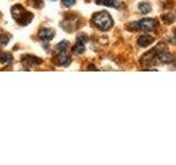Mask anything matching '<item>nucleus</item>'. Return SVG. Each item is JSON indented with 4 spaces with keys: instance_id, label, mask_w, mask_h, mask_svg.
<instances>
[{
    "instance_id": "4",
    "label": "nucleus",
    "mask_w": 176,
    "mask_h": 165,
    "mask_svg": "<svg viewBox=\"0 0 176 165\" xmlns=\"http://www.w3.org/2000/svg\"><path fill=\"white\" fill-rule=\"evenodd\" d=\"M71 55L67 52L64 51H61V53L57 55V63L58 65H63V66H68L71 64Z\"/></svg>"
},
{
    "instance_id": "9",
    "label": "nucleus",
    "mask_w": 176,
    "mask_h": 165,
    "mask_svg": "<svg viewBox=\"0 0 176 165\" xmlns=\"http://www.w3.org/2000/svg\"><path fill=\"white\" fill-rule=\"evenodd\" d=\"M139 10H140L143 14H146L152 10V7L150 6V3L148 2H141L139 3Z\"/></svg>"
},
{
    "instance_id": "1",
    "label": "nucleus",
    "mask_w": 176,
    "mask_h": 165,
    "mask_svg": "<svg viewBox=\"0 0 176 165\" xmlns=\"http://www.w3.org/2000/svg\"><path fill=\"white\" fill-rule=\"evenodd\" d=\"M93 22L98 29L104 31L109 30L110 28L113 25L112 18H111V16H110L108 12H106V11H101V12H98V13L94 14Z\"/></svg>"
},
{
    "instance_id": "6",
    "label": "nucleus",
    "mask_w": 176,
    "mask_h": 165,
    "mask_svg": "<svg viewBox=\"0 0 176 165\" xmlns=\"http://www.w3.org/2000/svg\"><path fill=\"white\" fill-rule=\"evenodd\" d=\"M153 41H154V38H152V36L142 35L138 38V45L141 47H146V46H148L151 43H153Z\"/></svg>"
},
{
    "instance_id": "14",
    "label": "nucleus",
    "mask_w": 176,
    "mask_h": 165,
    "mask_svg": "<svg viewBox=\"0 0 176 165\" xmlns=\"http://www.w3.org/2000/svg\"><path fill=\"white\" fill-rule=\"evenodd\" d=\"M68 45V42L67 41H63V42H61L60 44L57 45V49L60 50V51H64V50L66 49V46Z\"/></svg>"
},
{
    "instance_id": "5",
    "label": "nucleus",
    "mask_w": 176,
    "mask_h": 165,
    "mask_svg": "<svg viewBox=\"0 0 176 165\" xmlns=\"http://www.w3.org/2000/svg\"><path fill=\"white\" fill-rule=\"evenodd\" d=\"M38 38L44 42L51 41L54 38V31L51 30V29H42L38 33Z\"/></svg>"
},
{
    "instance_id": "3",
    "label": "nucleus",
    "mask_w": 176,
    "mask_h": 165,
    "mask_svg": "<svg viewBox=\"0 0 176 165\" xmlns=\"http://www.w3.org/2000/svg\"><path fill=\"white\" fill-rule=\"evenodd\" d=\"M132 27L134 28L135 30L150 32V31L155 30V28L157 27V21L155 19H142L140 21L132 23Z\"/></svg>"
},
{
    "instance_id": "12",
    "label": "nucleus",
    "mask_w": 176,
    "mask_h": 165,
    "mask_svg": "<svg viewBox=\"0 0 176 165\" xmlns=\"http://www.w3.org/2000/svg\"><path fill=\"white\" fill-rule=\"evenodd\" d=\"M9 41H10L9 35H0V44L1 45H7Z\"/></svg>"
},
{
    "instance_id": "13",
    "label": "nucleus",
    "mask_w": 176,
    "mask_h": 165,
    "mask_svg": "<svg viewBox=\"0 0 176 165\" xmlns=\"http://www.w3.org/2000/svg\"><path fill=\"white\" fill-rule=\"evenodd\" d=\"M62 2L65 7H72V6L75 5L76 0H62Z\"/></svg>"
},
{
    "instance_id": "7",
    "label": "nucleus",
    "mask_w": 176,
    "mask_h": 165,
    "mask_svg": "<svg viewBox=\"0 0 176 165\" xmlns=\"http://www.w3.org/2000/svg\"><path fill=\"white\" fill-rule=\"evenodd\" d=\"M22 62L25 65H30V66H34V65H38L41 64L42 61L40 58L35 57V56H31V55H27L24 57L22 58Z\"/></svg>"
},
{
    "instance_id": "10",
    "label": "nucleus",
    "mask_w": 176,
    "mask_h": 165,
    "mask_svg": "<svg viewBox=\"0 0 176 165\" xmlns=\"http://www.w3.org/2000/svg\"><path fill=\"white\" fill-rule=\"evenodd\" d=\"M0 62L2 64H9L12 62V55L9 53H2L0 54Z\"/></svg>"
},
{
    "instance_id": "11",
    "label": "nucleus",
    "mask_w": 176,
    "mask_h": 165,
    "mask_svg": "<svg viewBox=\"0 0 176 165\" xmlns=\"http://www.w3.org/2000/svg\"><path fill=\"white\" fill-rule=\"evenodd\" d=\"M101 3H104L107 7H117V0H101Z\"/></svg>"
},
{
    "instance_id": "8",
    "label": "nucleus",
    "mask_w": 176,
    "mask_h": 165,
    "mask_svg": "<svg viewBox=\"0 0 176 165\" xmlns=\"http://www.w3.org/2000/svg\"><path fill=\"white\" fill-rule=\"evenodd\" d=\"M84 44L85 43H82V42L80 41H77V43L75 44V46L73 47V52H74L75 54H82V53H84V51H85Z\"/></svg>"
},
{
    "instance_id": "2",
    "label": "nucleus",
    "mask_w": 176,
    "mask_h": 165,
    "mask_svg": "<svg viewBox=\"0 0 176 165\" xmlns=\"http://www.w3.org/2000/svg\"><path fill=\"white\" fill-rule=\"evenodd\" d=\"M11 13H12V16L16 19V21L18 22V23H20L21 25L29 24L33 18L32 13L25 11L20 5L14 6L13 8L11 9Z\"/></svg>"
}]
</instances>
